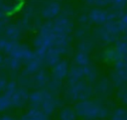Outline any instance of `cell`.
Here are the masks:
<instances>
[{"mask_svg":"<svg viewBox=\"0 0 127 120\" xmlns=\"http://www.w3.org/2000/svg\"><path fill=\"white\" fill-rule=\"evenodd\" d=\"M111 18V15L102 9H93L89 13V19L96 23V24H103L107 21H109Z\"/></svg>","mask_w":127,"mask_h":120,"instance_id":"1","label":"cell"},{"mask_svg":"<svg viewBox=\"0 0 127 120\" xmlns=\"http://www.w3.org/2000/svg\"><path fill=\"white\" fill-rule=\"evenodd\" d=\"M60 11H61V5L59 4V2L53 1L44 6V8L42 9V15L47 19H52L55 18L60 13Z\"/></svg>","mask_w":127,"mask_h":120,"instance_id":"2","label":"cell"},{"mask_svg":"<svg viewBox=\"0 0 127 120\" xmlns=\"http://www.w3.org/2000/svg\"><path fill=\"white\" fill-rule=\"evenodd\" d=\"M78 112L80 115L86 117H94L98 114V107L92 103H82L77 106Z\"/></svg>","mask_w":127,"mask_h":120,"instance_id":"3","label":"cell"},{"mask_svg":"<svg viewBox=\"0 0 127 120\" xmlns=\"http://www.w3.org/2000/svg\"><path fill=\"white\" fill-rule=\"evenodd\" d=\"M4 37L12 41H18L21 37L20 27L16 24H7L4 31Z\"/></svg>","mask_w":127,"mask_h":120,"instance_id":"4","label":"cell"},{"mask_svg":"<svg viewBox=\"0 0 127 120\" xmlns=\"http://www.w3.org/2000/svg\"><path fill=\"white\" fill-rule=\"evenodd\" d=\"M3 64H4V66L7 69H9L11 71H16L21 66V60H18V59H16V58H14V57L8 56L7 58L4 59Z\"/></svg>","mask_w":127,"mask_h":120,"instance_id":"5","label":"cell"},{"mask_svg":"<svg viewBox=\"0 0 127 120\" xmlns=\"http://www.w3.org/2000/svg\"><path fill=\"white\" fill-rule=\"evenodd\" d=\"M20 120H48L47 116L38 109H32L27 112Z\"/></svg>","mask_w":127,"mask_h":120,"instance_id":"6","label":"cell"},{"mask_svg":"<svg viewBox=\"0 0 127 120\" xmlns=\"http://www.w3.org/2000/svg\"><path fill=\"white\" fill-rule=\"evenodd\" d=\"M11 107H12V102L10 95L7 94L6 92H3L0 95V112L6 111Z\"/></svg>","mask_w":127,"mask_h":120,"instance_id":"7","label":"cell"},{"mask_svg":"<svg viewBox=\"0 0 127 120\" xmlns=\"http://www.w3.org/2000/svg\"><path fill=\"white\" fill-rule=\"evenodd\" d=\"M34 82L38 85H44L47 83V76L45 74V72H39L37 73V75L34 78Z\"/></svg>","mask_w":127,"mask_h":120,"instance_id":"8","label":"cell"},{"mask_svg":"<svg viewBox=\"0 0 127 120\" xmlns=\"http://www.w3.org/2000/svg\"><path fill=\"white\" fill-rule=\"evenodd\" d=\"M62 119L63 120H74V114L69 109H64L62 112Z\"/></svg>","mask_w":127,"mask_h":120,"instance_id":"9","label":"cell"},{"mask_svg":"<svg viewBox=\"0 0 127 120\" xmlns=\"http://www.w3.org/2000/svg\"><path fill=\"white\" fill-rule=\"evenodd\" d=\"M65 73V65L64 63H62V64H58L55 68V74L58 76V77H62L64 76Z\"/></svg>","mask_w":127,"mask_h":120,"instance_id":"10","label":"cell"},{"mask_svg":"<svg viewBox=\"0 0 127 120\" xmlns=\"http://www.w3.org/2000/svg\"><path fill=\"white\" fill-rule=\"evenodd\" d=\"M112 3H113V8L117 11H120L127 4V0H112Z\"/></svg>","mask_w":127,"mask_h":120,"instance_id":"11","label":"cell"},{"mask_svg":"<svg viewBox=\"0 0 127 120\" xmlns=\"http://www.w3.org/2000/svg\"><path fill=\"white\" fill-rule=\"evenodd\" d=\"M89 4H95L97 6H105L110 2V0H85Z\"/></svg>","mask_w":127,"mask_h":120,"instance_id":"12","label":"cell"},{"mask_svg":"<svg viewBox=\"0 0 127 120\" xmlns=\"http://www.w3.org/2000/svg\"><path fill=\"white\" fill-rule=\"evenodd\" d=\"M7 80L4 76H0V95L2 94V92L5 90L6 88V85H7Z\"/></svg>","mask_w":127,"mask_h":120,"instance_id":"13","label":"cell"},{"mask_svg":"<svg viewBox=\"0 0 127 120\" xmlns=\"http://www.w3.org/2000/svg\"><path fill=\"white\" fill-rule=\"evenodd\" d=\"M7 24L5 21H3L2 19H0V37H2V35H4V31L6 28Z\"/></svg>","mask_w":127,"mask_h":120,"instance_id":"14","label":"cell"},{"mask_svg":"<svg viewBox=\"0 0 127 120\" xmlns=\"http://www.w3.org/2000/svg\"><path fill=\"white\" fill-rule=\"evenodd\" d=\"M5 12H6V6L2 3V1H0V19H2Z\"/></svg>","mask_w":127,"mask_h":120,"instance_id":"15","label":"cell"},{"mask_svg":"<svg viewBox=\"0 0 127 120\" xmlns=\"http://www.w3.org/2000/svg\"><path fill=\"white\" fill-rule=\"evenodd\" d=\"M0 120H16L14 117L12 116H9V115H4V116H1L0 117Z\"/></svg>","mask_w":127,"mask_h":120,"instance_id":"16","label":"cell"},{"mask_svg":"<svg viewBox=\"0 0 127 120\" xmlns=\"http://www.w3.org/2000/svg\"><path fill=\"white\" fill-rule=\"evenodd\" d=\"M3 60H4V59H3V57H2V55H1V53H0V65L3 63Z\"/></svg>","mask_w":127,"mask_h":120,"instance_id":"17","label":"cell"},{"mask_svg":"<svg viewBox=\"0 0 127 120\" xmlns=\"http://www.w3.org/2000/svg\"><path fill=\"white\" fill-rule=\"evenodd\" d=\"M0 66H1V65H0Z\"/></svg>","mask_w":127,"mask_h":120,"instance_id":"18","label":"cell"}]
</instances>
